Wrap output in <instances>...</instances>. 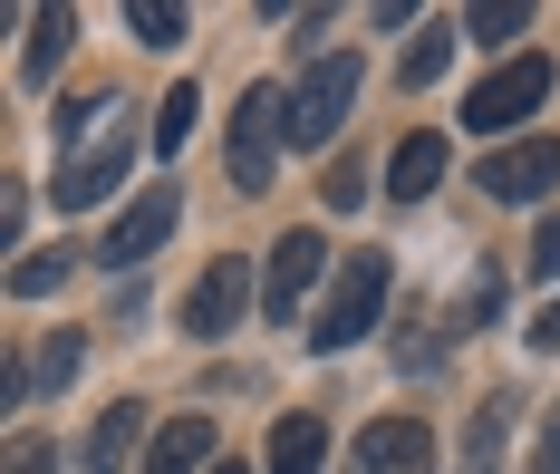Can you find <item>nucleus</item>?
I'll return each instance as SVG.
<instances>
[{
    "mask_svg": "<svg viewBox=\"0 0 560 474\" xmlns=\"http://www.w3.org/2000/svg\"><path fill=\"white\" fill-rule=\"evenodd\" d=\"M387 271H396L387 252H348L329 300H319V320H310V349H358L377 330V310H387Z\"/></svg>",
    "mask_w": 560,
    "mask_h": 474,
    "instance_id": "nucleus-1",
    "label": "nucleus"
},
{
    "mask_svg": "<svg viewBox=\"0 0 560 474\" xmlns=\"http://www.w3.org/2000/svg\"><path fill=\"white\" fill-rule=\"evenodd\" d=\"M541 97H551V59L532 49V59H503L474 97H464V126H474V136H512V126L541 117Z\"/></svg>",
    "mask_w": 560,
    "mask_h": 474,
    "instance_id": "nucleus-2",
    "label": "nucleus"
},
{
    "mask_svg": "<svg viewBox=\"0 0 560 474\" xmlns=\"http://www.w3.org/2000/svg\"><path fill=\"white\" fill-rule=\"evenodd\" d=\"M348 97H358V59L338 49V59H319L300 88H290V146H300V155H319L338 126H348Z\"/></svg>",
    "mask_w": 560,
    "mask_h": 474,
    "instance_id": "nucleus-3",
    "label": "nucleus"
},
{
    "mask_svg": "<svg viewBox=\"0 0 560 474\" xmlns=\"http://www.w3.org/2000/svg\"><path fill=\"white\" fill-rule=\"evenodd\" d=\"M280 136H290V97H280V88H242V107H232V184H242V194L271 184V146Z\"/></svg>",
    "mask_w": 560,
    "mask_h": 474,
    "instance_id": "nucleus-4",
    "label": "nucleus"
},
{
    "mask_svg": "<svg viewBox=\"0 0 560 474\" xmlns=\"http://www.w3.org/2000/svg\"><path fill=\"white\" fill-rule=\"evenodd\" d=\"M474 184L493 194V204H541L560 184V146L551 136H522V146H493L483 165H474Z\"/></svg>",
    "mask_w": 560,
    "mask_h": 474,
    "instance_id": "nucleus-5",
    "label": "nucleus"
},
{
    "mask_svg": "<svg viewBox=\"0 0 560 474\" xmlns=\"http://www.w3.org/2000/svg\"><path fill=\"white\" fill-rule=\"evenodd\" d=\"M319 271H329V242L310 233V223H290L280 252H271V271H261V310L271 320H300V300L319 291Z\"/></svg>",
    "mask_w": 560,
    "mask_h": 474,
    "instance_id": "nucleus-6",
    "label": "nucleus"
},
{
    "mask_svg": "<svg viewBox=\"0 0 560 474\" xmlns=\"http://www.w3.org/2000/svg\"><path fill=\"white\" fill-rule=\"evenodd\" d=\"M174 213H184V204H174V184H145V194H136V204L107 223V252H97V262H107V271H136V262H155V242L174 233Z\"/></svg>",
    "mask_w": 560,
    "mask_h": 474,
    "instance_id": "nucleus-7",
    "label": "nucleus"
},
{
    "mask_svg": "<svg viewBox=\"0 0 560 474\" xmlns=\"http://www.w3.org/2000/svg\"><path fill=\"white\" fill-rule=\"evenodd\" d=\"M242 310H252V262H232V252H223V262L194 281V300H184V330H194V339H232Z\"/></svg>",
    "mask_w": 560,
    "mask_h": 474,
    "instance_id": "nucleus-8",
    "label": "nucleus"
},
{
    "mask_svg": "<svg viewBox=\"0 0 560 474\" xmlns=\"http://www.w3.org/2000/svg\"><path fill=\"white\" fill-rule=\"evenodd\" d=\"M358 474H435V426L416 416H377L358 436Z\"/></svg>",
    "mask_w": 560,
    "mask_h": 474,
    "instance_id": "nucleus-9",
    "label": "nucleus"
},
{
    "mask_svg": "<svg viewBox=\"0 0 560 474\" xmlns=\"http://www.w3.org/2000/svg\"><path fill=\"white\" fill-rule=\"evenodd\" d=\"M126 165H136V136H126V126H107V136H97V146L58 175V204H68V213H78V204H107L116 184H126Z\"/></svg>",
    "mask_w": 560,
    "mask_h": 474,
    "instance_id": "nucleus-10",
    "label": "nucleus"
},
{
    "mask_svg": "<svg viewBox=\"0 0 560 474\" xmlns=\"http://www.w3.org/2000/svg\"><path fill=\"white\" fill-rule=\"evenodd\" d=\"M78 358H88L78 330H58V339H39L30 358H10V378H0V388H10V407H20V397H39V388H68V378H78Z\"/></svg>",
    "mask_w": 560,
    "mask_h": 474,
    "instance_id": "nucleus-11",
    "label": "nucleus"
},
{
    "mask_svg": "<svg viewBox=\"0 0 560 474\" xmlns=\"http://www.w3.org/2000/svg\"><path fill=\"white\" fill-rule=\"evenodd\" d=\"M435 184H445V136H406V146L387 155V194L396 204H425Z\"/></svg>",
    "mask_w": 560,
    "mask_h": 474,
    "instance_id": "nucleus-12",
    "label": "nucleus"
},
{
    "mask_svg": "<svg viewBox=\"0 0 560 474\" xmlns=\"http://www.w3.org/2000/svg\"><path fill=\"white\" fill-rule=\"evenodd\" d=\"M203 465H213V426L203 416H174L165 436L145 446V474H203Z\"/></svg>",
    "mask_w": 560,
    "mask_h": 474,
    "instance_id": "nucleus-13",
    "label": "nucleus"
},
{
    "mask_svg": "<svg viewBox=\"0 0 560 474\" xmlns=\"http://www.w3.org/2000/svg\"><path fill=\"white\" fill-rule=\"evenodd\" d=\"M329 465V426L319 416H280L271 426V474H319Z\"/></svg>",
    "mask_w": 560,
    "mask_h": 474,
    "instance_id": "nucleus-14",
    "label": "nucleus"
},
{
    "mask_svg": "<svg viewBox=\"0 0 560 474\" xmlns=\"http://www.w3.org/2000/svg\"><path fill=\"white\" fill-rule=\"evenodd\" d=\"M136 436H145V407H107L97 436H88V474H116L126 455H136Z\"/></svg>",
    "mask_w": 560,
    "mask_h": 474,
    "instance_id": "nucleus-15",
    "label": "nucleus"
},
{
    "mask_svg": "<svg viewBox=\"0 0 560 474\" xmlns=\"http://www.w3.org/2000/svg\"><path fill=\"white\" fill-rule=\"evenodd\" d=\"M68 49H78V10H39V20H30V78H49L58 59H68Z\"/></svg>",
    "mask_w": 560,
    "mask_h": 474,
    "instance_id": "nucleus-16",
    "label": "nucleus"
},
{
    "mask_svg": "<svg viewBox=\"0 0 560 474\" xmlns=\"http://www.w3.org/2000/svg\"><path fill=\"white\" fill-rule=\"evenodd\" d=\"M503 436H512V397H483L474 436H464V474H493V465H503Z\"/></svg>",
    "mask_w": 560,
    "mask_h": 474,
    "instance_id": "nucleus-17",
    "label": "nucleus"
},
{
    "mask_svg": "<svg viewBox=\"0 0 560 474\" xmlns=\"http://www.w3.org/2000/svg\"><path fill=\"white\" fill-rule=\"evenodd\" d=\"M126 30H136L145 49H174V39H184V10H174V0H126Z\"/></svg>",
    "mask_w": 560,
    "mask_h": 474,
    "instance_id": "nucleus-18",
    "label": "nucleus"
},
{
    "mask_svg": "<svg viewBox=\"0 0 560 474\" xmlns=\"http://www.w3.org/2000/svg\"><path fill=\"white\" fill-rule=\"evenodd\" d=\"M68 271H78V242H68V252H30V262L10 271V291H20V300H39V291H58Z\"/></svg>",
    "mask_w": 560,
    "mask_h": 474,
    "instance_id": "nucleus-19",
    "label": "nucleus"
},
{
    "mask_svg": "<svg viewBox=\"0 0 560 474\" xmlns=\"http://www.w3.org/2000/svg\"><path fill=\"white\" fill-rule=\"evenodd\" d=\"M445 59H454V20H435V30L406 49V88H435V78H445Z\"/></svg>",
    "mask_w": 560,
    "mask_h": 474,
    "instance_id": "nucleus-20",
    "label": "nucleus"
},
{
    "mask_svg": "<svg viewBox=\"0 0 560 474\" xmlns=\"http://www.w3.org/2000/svg\"><path fill=\"white\" fill-rule=\"evenodd\" d=\"M194 117H203V97H194V88H165V107H155V155H174V146L194 136Z\"/></svg>",
    "mask_w": 560,
    "mask_h": 474,
    "instance_id": "nucleus-21",
    "label": "nucleus"
},
{
    "mask_svg": "<svg viewBox=\"0 0 560 474\" xmlns=\"http://www.w3.org/2000/svg\"><path fill=\"white\" fill-rule=\"evenodd\" d=\"M464 30H474V39H522L532 10H522V0H483V10H464Z\"/></svg>",
    "mask_w": 560,
    "mask_h": 474,
    "instance_id": "nucleus-22",
    "label": "nucleus"
},
{
    "mask_svg": "<svg viewBox=\"0 0 560 474\" xmlns=\"http://www.w3.org/2000/svg\"><path fill=\"white\" fill-rule=\"evenodd\" d=\"M107 117H126L116 97H88V107H68V117H58V146H78V136H97Z\"/></svg>",
    "mask_w": 560,
    "mask_h": 474,
    "instance_id": "nucleus-23",
    "label": "nucleus"
},
{
    "mask_svg": "<svg viewBox=\"0 0 560 474\" xmlns=\"http://www.w3.org/2000/svg\"><path fill=\"white\" fill-rule=\"evenodd\" d=\"M493 310H503V281H493V271H483V281H474V291H464V310H454V330H483V320H493Z\"/></svg>",
    "mask_w": 560,
    "mask_h": 474,
    "instance_id": "nucleus-24",
    "label": "nucleus"
},
{
    "mask_svg": "<svg viewBox=\"0 0 560 474\" xmlns=\"http://www.w3.org/2000/svg\"><path fill=\"white\" fill-rule=\"evenodd\" d=\"M329 204H338V213L368 204V165H358V155H338V165H329Z\"/></svg>",
    "mask_w": 560,
    "mask_h": 474,
    "instance_id": "nucleus-25",
    "label": "nucleus"
},
{
    "mask_svg": "<svg viewBox=\"0 0 560 474\" xmlns=\"http://www.w3.org/2000/svg\"><path fill=\"white\" fill-rule=\"evenodd\" d=\"M0 474H49V446H39V436H20V446H10V465Z\"/></svg>",
    "mask_w": 560,
    "mask_h": 474,
    "instance_id": "nucleus-26",
    "label": "nucleus"
},
{
    "mask_svg": "<svg viewBox=\"0 0 560 474\" xmlns=\"http://www.w3.org/2000/svg\"><path fill=\"white\" fill-rule=\"evenodd\" d=\"M532 271H560V223H541V233H532Z\"/></svg>",
    "mask_w": 560,
    "mask_h": 474,
    "instance_id": "nucleus-27",
    "label": "nucleus"
},
{
    "mask_svg": "<svg viewBox=\"0 0 560 474\" xmlns=\"http://www.w3.org/2000/svg\"><path fill=\"white\" fill-rule=\"evenodd\" d=\"M532 349H560V300L541 310V320H532Z\"/></svg>",
    "mask_w": 560,
    "mask_h": 474,
    "instance_id": "nucleus-28",
    "label": "nucleus"
},
{
    "mask_svg": "<svg viewBox=\"0 0 560 474\" xmlns=\"http://www.w3.org/2000/svg\"><path fill=\"white\" fill-rule=\"evenodd\" d=\"M532 465H541V474H560V416H551V436L532 446Z\"/></svg>",
    "mask_w": 560,
    "mask_h": 474,
    "instance_id": "nucleus-29",
    "label": "nucleus"
},
{
    "mask_svg": "<svg viewBox=\"0 0 560 474\" xmlns=\"http://www.w3.org/2000/svg\"><path fill=\"white\" fill-rule=\"evenodd\" d=\"M213 474H242V465H232V455H223V465H213Z\"/></svg>",
    "mask_w": 560,
    "mask_h": 474,
    "instance_id": "nucleus-30",
    "label": "nucleus"
}]
</instances>
